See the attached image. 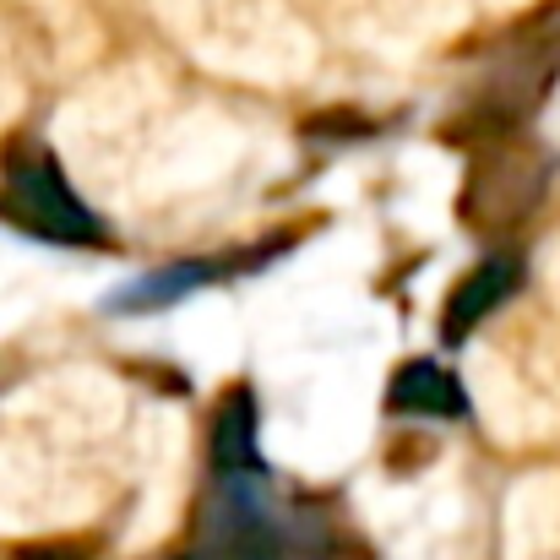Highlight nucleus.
Instances as JSON below:
<instances>
[{"label": "nucleus", "mask_w": 560, "mask_h": 560, "mask_svg": "<svg viewBox=\"0 0 560 560\" xmlns=\"http://www.w3.org/2000/svg\"><path fill=\"white\" fill-rule=\"evenodd\" d=\"M550 190V159L528 142L501 137L495 148H485L474 159V175L457 196V212L474 229H517Z\"/></svg>", "instance_id": "nucleus-3"}, {"label": "nucleus", "mask_w": 560, "mask_h": 560, "mask_svg": "<svg viewBox=\"0 0 560 560\" xmlns=\"http://www.w3.org/2000/svg\"><path fill=\"white\" fill-rule=\"evenodd\" d=\"M523 289V256L517 250H495L485 256L452 294H446V316H441V338L446 343H463L479 322H490L512 294Z\"/></svg>", "instance_id": "nucleus-5"}, {"label": "nucleus", "mask_w": 560, "mask_h": 560, "mask_svg": "<svg viewBox=\"0 0 560 560\" xmlns=\"http://www.w3.org/2000/svg\"><path fill=\"white\" fill-rule=\"evenodd\" d=\"M294 528L272 512L256 474H223L201 506V534L190 560H289Z\"/></svg>", "instance_id": "nucleus-2"}, {"label": "nucleus", "mask_w": 560, "mask_h": 560, "mask_svg": "<svg viewBox=\"0 0 560 560\" xmlns=\"http://www.w3.org/2000/svg\"><path fill=\"white\" fill-rule=\"evenodd\" d=\"M556 66H560L556 33H550V38H517V44L495 60V71L474 88V98H468V126L485 131L490 142L517 137V126H528L534 109L545 104V93H550V82H556Z\"/></svg>", "instance_id": "nucleus-4"}, {"label": "nucleus", "mask_w": 560, "mask_h": 560, "mask_svg": "<svg viewBox=\"0 0 560 560\" xmlns=\"http://www.w3.org/2000/svg\"><path fill=\"white\" fill-rule=\"evenodd\" d=\"M386 408L392 413H419V419H463L468 413V392L446 365L408 360L386 381Z\"/></svg>", "instance_id": "nucleus-6"}, {"label": "nucleus", "mask_w": 560, "mask_h": 560, "mask_svg": "<svg viewBox=\"0 0 560 560\" xmlns=\"http://www.w3.org/2000/svg\"><path fill=\"white\" fill-rule=\"evenodd\" d=\"M0 212L55 245H104V223L98 212L71 190L66 170L44 153V148H16L5 159V180H0Z\"/></svg>", "instance_id": "nucleus-1"}, {"label": "nucleus", "mask_w": 560, "mask_h": 560, "mask_svg": "<svg viewBox=\"0 0 560 560\" xmlns=\"http://www.w3.org/2000/svg\"><path fill=\"white\" fill-rule=\"evenodd\" d=\"M212 468L223 474H261V446H256V397L250 386H234L218 413H212Z\"/></svg>", "instance_id": "nucleus-7"}, {"label": "nucleus", "mask_w": 560, "mask_h": 560, "mask_svg": "<svg viewBox=\"0 0 560 560\" xmlns=\"http://www.w3.org/2000/svg\"><path fill=\"white\" fill-rule=\"evenodd\" d=\"M223 267L218 261H180V267H164V272H153V278H142V283H131L120 300H109V305H120V311H153V305H164V300H180L190 294L196 283H212Z\"/></svg>", "instance_id": "nucleus-8"}]
</instances>
